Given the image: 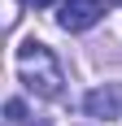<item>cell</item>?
<instances>
[{
  "mask_svg": "<svg viewBox=\"0 0 122 126\" xmlns=\"http://www.w3.org/2000/svg\"><path fill=\"white\" fill-rule=\"evenodd\" d=\"M109 4H122V0H109Z\"/></svg>",
  "mask_w": 122,
  "mask_h": 126,
  "instance_id": "cell-6",
  "label": "cell"
},
{
  "mask_svg": "<svg viewBox=\"0 0 122 126\" xmlns=\"http://www.w3.org/2000/svg\"><path fill=\"white\" fill-rule=\"evenodd\" d=\"M18 74H22V83L35 96H44V100H61L65 96V70H61V61L52 57L48 44H39V39H26L22 48H18Z\"/></svg>",
  "mask_w": 122,
  "mask_h": 126,
  "instance_id": "cell-1",
  "label": "cell"
},
{
  "mask_svg": "<svg viewBox=\"0 0 122 126\" xmlns=\"http://www.w3.org/2000/svg\"><path fill=\"white\" fill-rule=\"evenodd\" d=\"M4 122H9V126H31V122H26V104L22 100H9V104H4Z\"/></svg>",
  "mask_w": 122,
  "mask_h": 126,
  "instance_id": "cell-4",
  "label": "cell"
},
{
  "mask_svg": "<svg viewBox=\"0 0 122 126\" xmlns=\"http://www.w3.org/2000/svg\"><path fill=\"white\" fill-rule=\"evenodd\" d=\"M83 109H87L92 117H118V109H122V83H109V87L87 91Z\"/></svg>",
  "mask_w": 122,
  "mask_h": 126,
  "instance_id": "cell-3",
  "label": "cell"
},
{
  "mask_svg": "<svg viewBox=\"0 0 122 126\" xmlns=\"http://www.w3.org/2000/svg\"><path fill=\"white\" fill-rule=\"evenodd\" d=\"M26 4H31V9H48L52 0H26Z\"/></svg>",
  "mask_w": 122,
  "mask_h": 126,
  "instance_id": "cell-5",
  "label": "cell"
},
{
  "mask_svg": "<svg viewBox=\"0 0 122 126\" xmlns=\"http://www.w3.org/2000/svg\"><path fill=\"white\" fill-rule=\"evenodd\" d=\"M100 13H105L100 0H61L57 22H61V31H87V26L100 22Z\"/></svg>",
  "mask_w": 122,
  "mask_h": 126,
  "instance_id": "cell-2",
  "label": "cell"
}]
</instances>
